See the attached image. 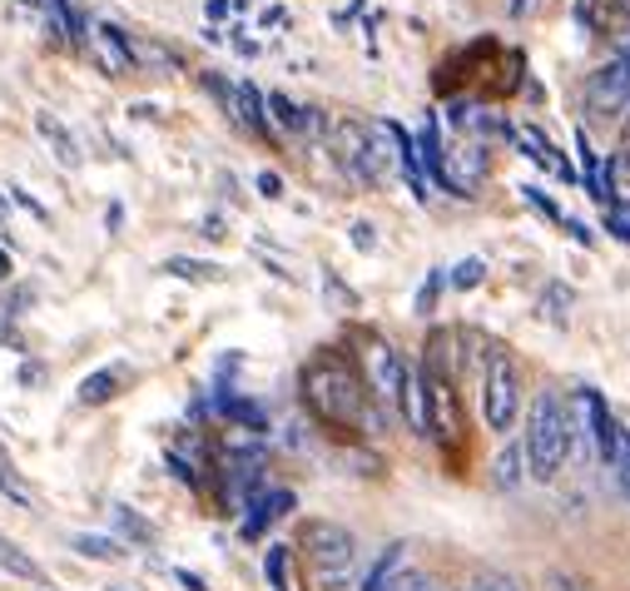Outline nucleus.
Wrapping results in <instances>:
<instances>
[{"label":"nucleus","instance_id":"12","mask_svg":"<svg viewBox=\"0 0 630 591\" xmlns=\"http://www.w3.org/2000/svg\"><path fill=\"white\" fill-rule=\"evenodd\" d=\"M229 119H234L244 135H254V140H268L273 135V125H268V109H264V90L258 85H234V105H229Z\"/></svg>","mask_w":630,"mask_h":591},{"label":"nucleus","instance_id":"32","mask_svg":"<svg viewBox=\"0 0 630 591\" xmlns=\"http://www.w3.org/2000/svg\"><path fill=\"white\" fill-rule=\"evenodd\" d=\"M353 248L373 254V248H377V229H373V224H353Z\"/></svg>","mask_w":630,"mask_h":591},{"label":"nucleus","instance_id":"1","mask_svg":"<svg viewBox=\"0 0 630 591\" xmlns=\"http://www.w3.org/2000/svg\"><path fill=\"white\" fill-rule=\"evenodd\" d=\"M299 398L308 418L332 438H368L373 432V393H368L353 358L332 354V348H323L303 363Z\"/></svg>","mask_w":630,"mask_h":591},{"label":"nucleus","instance_id":"33","mask_svg":"<svg viewBox=\"0 0 630 591\" xmlns=\"http://www.w3.org/2000/svg\"><path fill=\"white\" fill-rule=\"evenodd\" d=\"M11 194H15V205H21V209H31V215H35V219H50V209H45V205H40V199H31V194H25V189H21V184H15V189H11Z\"/></svg>","mask_w":630,"mask_h":591},{"label":"nucleus","instance_id":"4","mask_svg":"<svg viewBox=\"0 0 630 591\" xmlns=\"http://www.w3.org/2000/svg\"><path fill=\"white\" fill-rule=\"evenodd\" d=\"M526 473L536 483H556L561 467L571 463V428H567V398L561 393H536L532 413H526Z\"/></svg>","mask_w":630,"mask_h":591},{"label":"nucleus","instance_id":"15","mask_svg":"<svg viewBox=\"0 0 630 591\" xmlns=\"http://www.w3.org/2000/svg\"><path fill=\"white\" fill-rule=\"evenodd\" d=\"M119 387H125V368H95V373L75 387V403L80 408H105V403L119 398Z\"/></svg>","mask_w":630,"mask_h":591},{"label":"nucleus","instance_id":"9","mask_svg":"<svg viewBox=\"0 0 630 591\" xmlns=\"http://www.w3.org/2000/svg\"><path fill=\"white\" fill-rule=\"evenodd\" d=\"M293 507H299L293 487H268V493H258L254 502H248L244 522H238V537H244V542H258V537H264V532L278 522V517H289Z\"/></svg>","mask_w":630,"mask_h":591},{"label":"nucleus","instance_id":"35","mask_svg":"<svg viewBox=\"0 0 630 591\" xmlns=\"http://www.w3.org/2000/svg\"><path fill=\"white\" fill-rule=\"evenodd\" d=\"M174 577H179V587H184V591H209V587H203L199 571H189V567H174Z\"/></svg>","mask_w":630,"mask_h":591},{"label":"nucleus","instance_id":"18","mask_svg":"<svg viewBox=\"0 0 630 591\" xmlns=\"http://www.w3.org/2000/svg\"><path fill=\"white\" fill-rule=\"evenodd\" d=\"M214 408L224 413V418L234 422V428L254 432V438H258V432H268V413L258 408L254 398H238V393H219V398H214Z\"/></svg>","mask_w":630,"mask_h":591},{"label":"nucleus","instance_id":"14","mask_svg":"<svg viewBox=\"0 0 630 591\" xmlns=\"http://www.w3.org/2000/svg\"><path fill=\"white\" fill-rule=\"evenodd\" d=\"M417 164H422V179H432V184H442V189H452V174H447V150H442V135H438V125H428L422 135H417ZM457 194V189H452Z\"/></svg>","mask_w":630,"mask_h":591},{"label":"nucleus","instance_id":"16","mask_svg":"<svg viewBox=\"0 0 630 591\" xmlns=\"http://www.w3.org/2000/svg\"><path fill=\"white\" fill-rule=\"evenodd\" d=\"M109 522H115V532H119V542H125V547H154V542H160V528H154V522H144V517H139L135 507H125V502L109 507Z\"/></svg>","mask_w":630,"mask_h":591},{"label":"nucleus","instance_id":"19","mask_svg":"<svg viewBox=\"0 0 630 591\" xmlns=\"http://www.w3.org/2000/svg\"><path fill=\"white\" fill-rule=\"evenodd\" d=\"M70 552H80L85 561H125L129 547L119 537H105V532H75L70 537Z\"/></svg>","mask_w":630,"mask_h":591},{"label":"nucleus","instance_id":"3","mask_svg":"<svg viewBox=\"0 0 630 591\" xmlns=\"http://www.w3.org/2000/svg\"><path fill=\"white\" fill-rule=\"evenodd\" d=\"M522 398H526V378H522V363L506 344H487L481 348V373H477V408H481V422L487 432L506 438L522 418Z\"/></svg>","mask_w":630,"mask_h":591},{"label":"nucleus","instance_id":"10","mask_svg":"<svg viewBox=\"0 0 630 591\" xmlns=\"http://www.w3.org/2000/svg\"><path fill=\"white\" fill-rule=\"evenodd\" d=\"M90 50H95V60L105 65L109 76H129L135 70V40H129L119 25H95V31L85 35Z\"/></svg>","mask_w":630,"mask_h":591},{"label":"nucleus","instance_id":"21","mask_svg":"<svg viewBox=\"0 0 630 591\" xmlns=\"http://www.w3.org/2000/svg\"><path fill=\"white\" fill-rule=\"evenodd\" d=\"M264 581H268V591H293V547L289 542H268Z\"/></svg>","mask_w":630,"mask_h":591},{"label":"nucleus","instance_id":"20","mask_svg":"<svg viewBox=\"0 0 630 591\" xmlns=\"http://www.w3.org/2000/svg\"><path fill=\"white\" fill-rule=\"evenodd\" d=\"M492 483L502 487V493H516V487L526 483V452H522V442H506V448L497 452V463H492Z\"/></svg>","mask_w":630,"mask_h":591},{"label":"nucleus","instance_id":"34","mask_svg":"<svg viewBox=\"0 0 630 591\" xmlns=\"http://www.w3.org/2000/svg\"><path fill=\"white\" fill-rule=\"evenodd\" d=\"M561 229H567V234H571V239H576V244H581V248H591V244H596V234H591V229H586V224H576V219H567V224H561Z\"/></svg>","mask_w":630,"mask_h":591},{"label":"nucleus","instance_id":"2","mask_svg":"<svg viewBox=\"0 0 630 591\" xmlns=\"http://www.w3.org/2000/svg\"><path fill=\"white\" fill-rule=\"evenodd\" d=\"M457 344L462 334L452 328H432L428 348H422V363H417V378H422V413H428V438L438 448H462L467 428H462V403H457Z\"/></svg>","mask_w":630,"mask_h":591},{"label":"nucleus","instance_id":"24","mask_svg":"<svg viewBox=\"0 0 630 591\" xmlns=\"http://www.w3.org/2000/svg\"><path fill=\"white\" fill-rule=\"evenodd\" d=\"M606 205L630 209V154H610L606 160Z\"/></svg>","mask_w":630,"mask_h":591},{"label":"nucleus","instance_id":"17","mask_svg":"<svg viewBox=\"0 0 630 591\" xmlns=\"http://www.w3.org/2000/svg\"><path fill=\"white\" fill-rule=\"evenodd\" d=\"M0 567L11 571V577H21V581H31V587H40V591H55L50 587V571L40 567V561L31 557V552H21L11 537H0Z\"/></svg>","mask_w":630,"mask_h":591},{"label":"nucleus","instance_id":"37","mask_svg":"<svg viewBox=\"0 0 630 591\" xmlns=\"http://www.w3.org/2000/svg\"><path fill=\"white\" fill-rule=\"evenodd\" d=\"M11 274H15V264H11V254H5V248H0V283L11 279Z\"/></svg>","mask_w":630,"mask_h":591},{"label":"nucleus","instance_id":"6","mask_svg":"<svg viewBox=\"0 0 630 591\" xmlns=\"http://www.w3.org/2000/svg\"><path fill=\"white\" fill-rule=\"evenodd\" d=\"M358 373H363L373 403H397V387H402L407 358L397 354L383 334H363V338H358Z\"/></svg>","mask_w":630,"mask_h":591},{"label":"nucleus","instance_id":"28","mask_svg":"<svg viewBox=\"0 0 630 591\" xmlns=\"http://www.w3.org/2000/svg\"><path fill=\"white\" fill-rule=\"evenodd\" d=\"M600 219H606V234H616V239H626V244H630V209L600 205Z\"/></svg>","mask_w":630,"mask_h":591},{"label":"nucleus","instance_id":"27","mask_svg":"<svg viewBox=\"0 0 630 591\" xmlns=\"http://www.w3.org/2000/svg\"><path fill=\"white\" fill-rule=\"evenodd\" d=\"M0 497H11L15 507H31V502H35L31 487H25L21 477H15V467H11V463H0Z\"/></svg>","mask_w":630,"mask_h":591},{"label":"nucleus","instance_id":"25","mask_svg":"<svg viewBox=\"0 0 630 591\" xmlns=\"http://www.w3.org/2000/svg\"><path fill=\"white\" fill-rule=\"evenodd\" d=\"M487 279V258H462L457 269L447 274V289H457V293H471L477 283Z\"/></svg>","mask_w":630,"mask_h":591},{"label":"nucleus","instance_id":"26","mask_svg":"<svg viewBox=\"0 0 630 591\" xmlns=\"http://www.w3.org/2000/svg\"><path fill=\"white\" fill-rule=\"evenodd\" d=\"M522 199H526V205L536 209V215L546 219V224H556V229L567 224V215H561V209H556L551 199H546V189H536V184H522Z\"/></svg>","mask_w":630,"mask_h":591},{"label":"nucleus","instance_id":"11","mask_svg":"<svg viewBox=\"0 0 630 591\" xmlns=\"http://www.w3.org/2000/svg\"><path fill=\"white\" fill-rule=\"evenodd\" d=\"M264 109H268V125L283 129V135H318V129H328L318 109L299 105V100H289V95H278V90L264 95Z\"/></svg>","mask_w":630,"mask_h":591},{"label":"nucleus","instance_id":"23","mask_svg":"<svg viewBox=\"0 0 630 591\" xmlns=\"http://www.w3.org/2000/svg\"><path fill=\"white\" fill-rule=\"evenodd\" d=\"M164 274H174V279H189V283H219V279H224V269H219V264H209V258H184V254L164 258Z\"/></svg>","mask_w":630,"mask_h":591},{"label":"nucleus","instance_id":"38","mask_svg":"<svg viewBox=\"0 0 630 591\" xmlns=\"http://www.w3.org/2000/svg\"><path fill=\"white\" fill-rule=\"evenodd\" d=\"M532 11V0H512V15H526Z\"/></svg>","mask_w":630,"mask_h":591},{"label":"nucleus","instance_id":"22","mask_svg":"<svg viewBox=\"0 0 630 591\" xmlns=\"http://www.w3.org/2000/svg\"><path fill=\"white\" fill-rule=\"evenodd\" d=\"M35 129H40V140L50 144L60 164H80V144L70 140V129H65L55 115H45V109H40V115H35Z\"/></svg>","mask_w":630,"mask_h":591},{"label":"nucleus","instance_id":"29","mask_svg":"<svg viewBox=\"0 0 630 591\" xmlns=\"http://www.w3.org/2000/svg\"><path fill=\"white\" fill-rule=\"evenodd\" d=\"M442 283H447V269H432L428 283H422V293H417V313H432V303H438Z\"/></svg>","mask_w":630,"mask_h":591},{"label":"nucleus","instance_id":"7","mask_svg":"<svg viewBox=\"0 0 630 591\" xmlns=\"http://www.w3.org/2000/svg\"><path fill=\"white\" fill-rule=\"evenodd\" d=\"M581 413H586V432H591V442H596V457L606 467H616L620 442H626V428L616 422V413L606 408L600 393H581Z\"/></svg>","mask_w":630,"mask_h":591},{"label":"nucleus","instance_id":"39","mask_svg":"<svg viewBox=\"0 0 630 591\" xmlns=\"http://www.w3.org/2000/svg\"><path fill=\"white\" fill-rule=\"evenodd\" d=\"M109 591H129V587H109Z\"/></svg>","mask_w":630,"mask_h":591},{"label":"nucleus","instance_id":"30","mask_svg":"<svg viewBox=\"0 0 630 591\" xmlns=\"http://www.w3.org/2000/svg\"><path fill=\"white\" fill-rule=\"evenodd\" d=\"M393 591H442V587H438V577H428V571H412V567H407L402 577H397Z\"/></svg>","mask_w":630,"mask_h":591},{"label":"nucleus","instance_id":"13","mask_svg":"<svg viewBox=\"0 0 630 591\" xmlns=\"http://www.w3.org/2000/svg\"><path fill=\"white\" fill-rule=\"evenodd\" d=\"M407 557H412V547L407 542H387L383 552H377V561L363 571V581H358V591H393L397 577L407 571Z\"/></svg>","mask_w":630,"mask_h":591},{"label":"nucleus","instance_id":"8","mask_svg":"<svg viewBox=\"0 0 630 591\" xmlns=\"http://www.w3.org/2000/svg\"><path fill=\"white\" fill-rule=\"evenodd\" d=\"M626 105H630V80H626V70H620V60L600 65L596 76L586 80V109L596 119H606V115H620Z\"/></svg>","mask_w":630,"mask_h":591},{"label":"nucleus","instance_id":"36","mask_svg":"<svg viewBox=\"0 0 630 591\" xmlns=\"http://www.w3.org/2000/svg\"><path fill=\"white\" fill-rule=\"evenodd\" d=\"M21 383L31 387V383H45V368L40 363H21Z\"/></svg>","mask_w":630,"mask_h":591},{"label":"nucleus","instance_id":"31","mask_svg":"<svg viewBox=\"0 0 630 591\" xmlns=\"http://www.w3.org/2000/svg\"><path fill=\"white\" fill-rule=\"evenodd\" d=\"M258 194H264V199H283V174H273V170H258Z\"/></svg>","mask_w":630,"mask_h":591},{"label":"nucleus","instance_id":"5","mask_svg":"<svg viewBox=\"0 0 630 591\" xmlns=\"http://www.w3.org/2000/svg\"><path fill=\"white\" fill-rule=\"evenodd\" d=\"M299 552L313 567L323 591H353V571H358V537L342 522L328 517H308L299 522Z\"/></svg>","mask_w":630,"mask_h":591}]
</instances>
